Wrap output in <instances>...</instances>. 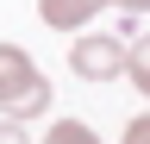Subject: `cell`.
Returning a JSON list of instances; mask_svg holds the SVG:
<instances>
[{
  "mask_svg": "<svg viewBox=\"0 0 150 144\" xmlns=\"http://www.w3.org/2000/svg\"><path fill=\"white\" fill-rule=\"evenodd\" d=\"M50 106V82H44V69H38L19 44H0V113L6 119H38Z\"/></svg>",
  "mask_w": 150,
  "mask_h": 144,
  "instance_id": "6da1fadb",
  "label": "cell"
},
{
  "mask_svg": "<svg viewBox=\"0 0 150 144\" xmlns=\"http://www.w3.org/2000/svg\"><path fill=\"white\" fill-rule=\"evenodd\" d=\"M69 69H75L81 82H112V75H125V44L106 38V31H88V38H75Z\"/></svg>",
  "mask_w": 150,
  "mask_h": 144,
  "instance_id": "7a4b0ae2",
  "label": "cell"
},
{
  "mask_svg": "<svg viewBox=\"0 0 150 144\" xmlns=\"http://www.w3.org/2000/svg\"><path fill=\"white\" fill-rule=\"evenodd\" d=\"M100 6L106 0H38V19H44L50 31H81Z\"/></svg>",
  "mask_w": 150,
  "mask_h": 144,
  "instance_id": "3957f363",
  "label": "cell"
},
{
  "mask_svg": "<svg viewBox=\"0 0 150 144\" xmlns=\"http://www.w3.org/2000/svg\"><path fill=\"white\" fill-rule=\"evenodd\" d=\"M125 75H131V88L150 100V38H138V44L125 50Z\"/></svg>",
  "mask_w": 150,
  "mask_h": 144,
  "instance_id": "277c9868",
  "label": "cell"
},
{
  "mask_svg": "<svg viewBox=\"0 0 150 144\" xmlns=\"http://www.w3.org/2000/svg\"><path fill=\"white\" fill-rule=\"evenodd\" d=\"M50 144H100V132L81 125V119H56L50 125Z\"/></svg>",
  "mask_w": 150,
  "mask_h": 144,
  "instance_id": "5b68a950",
  "label": "cell"
},
{
  "mask_svg": "<svg viewBox=\"0 0 150 144\" xmlns=\"http://www.w3.org/2000/svg\"><path fill=\"white\" fill-rule=\"evenodd\" d=\"M125 144H150V113H138V119L125 125Z\"/></svg>",
  "mask_w": 150,
  "mask_h": 144,
  "instance_id": "8992f818",
  "label": "cell"
},
{
  "mask_svg": "<svg viewBox=\"0 0 150 144\" xmlns=\"http://www.w3.org/2000/svg\"><path fill=\"white\" fill-rule=\"evenodd\" d=\"M0 144H31V138H25V125H19V119H0Z\"/></svg>",
  "mask_w": 150,
  "mask_h": 144,
  "instance_id": "52a82bcc",
  "label": "cell"
},
{
  "mask_svg": "<svg viewBox=\"0 0 150 144\" xmlns=\"http://www.w3.org/2000/svg\"><path fill=\"white\" fill-rule=\"evenodd\" d=\"M112 6H125V13H150V0H112Z\"/></svg>",
  "mask_w": 150,
  "mask_h": 144,
  "instance_id": "ba28073f",
  "label": "cell"
}]
</instances>
